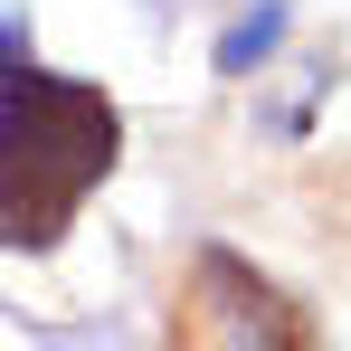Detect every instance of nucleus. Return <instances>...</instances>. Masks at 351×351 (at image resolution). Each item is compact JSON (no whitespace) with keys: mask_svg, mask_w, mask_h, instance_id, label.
Returning <instances> with one entry per match:
<instances>
[{"mask_svg":"<svg viewBox=\"0 0 351 351\" xmlns=\"http://www.w3.org/2000/svg\"><path fill=\"white\" fill-rule=\"evenodd\" d=\"M114 143L123 123L95 86L10 66V95H0V228H10V247H58L66 219L86 209V190L114 171Z\"/></svg>","mask_w":351,"mask_h":351,"instance_id":"obj_1","label":"nucleus"},{"mask_svg":"<svg viewBox=\"0 0 351 351\" xmlns=\"http://www.w3.org/2000/svg\"><path fill=\"white\" fill-rule=\"evenodd\" d=\"M209 294L228 304V323H237V342H247V351H313V323H304L276 285H256L237 256H209Z\"/></svg>","mask_w":351,"mask_h":351,"instance_id":"obj_2","label":"nucleus"}]
</instances>
